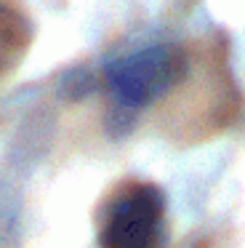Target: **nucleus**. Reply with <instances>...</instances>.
Segmentation results:
<instances>
[{
	"label": "nucleus",
	"instance_id": "obj_1",
	"mask_svg": "<svg viewBox=\"0 0 245 248\" xmlns=\"http://www.w3.org/2000/svg\"><path fill=\"white\" fill-rule=\"evenodd\" d=\"M186 72V56L173 46H149L109 62L104 83L120 112H138L168 93Z\"/></svg>",
	"mask_w": 245,
	"mask_h": 248
},
{
	"label": "nucleus",
	"instance_id": "obj_2",
	"mask_svg": "<svg viewBox=\"0 0 245 248\" xmlns=\"http://www.w3.org/2000/svg\"><path fill=\"white\" fill-rule=\"evenodd\" d=\"M165 195L152 182H128L104 205L99 248H163Z\"/></svg>",
	"mask_w": 245,
	"mask_h": 248
},
{
	"label": "nucleus",
	"instance_id": "obj_3",
	"mask_svg": "<svg viewBox=\"0 0 245 248\" xmlns=\"http://www.w3.org/2000/svg\"><path fill=\"white\" fill-rule=\"evenodd\" d=\"M30 19L11 0H0V78H5L21 62L30 48Z\"/></svg>",
	"mask_w": 245,
	"mask_h": 248
}]
</instances>
